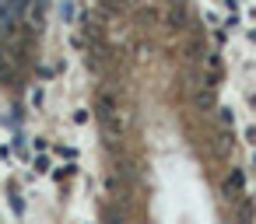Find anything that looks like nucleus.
Instances as JSON below:
<instances>
[{
    "mask_svg": "<svg viewBox=\"0 0 256 224\" xmlns=\"http://www.w3.org/2000/svg\"><path fill=\"white\" fill-rule=\"evenodd\" d=\"M98 116H102V126H106L109 137H116V133L123 130V123L116 119V102H112L109 95H102V102H98Z\"/></svg>",
    "mask_w": 256,
    "mask_h": 224,
    "instance_id": "obj_1",
    "label": "nucleus"
}]
</instances>
